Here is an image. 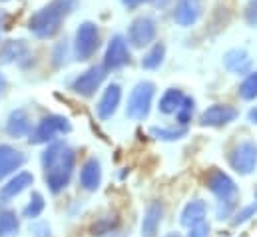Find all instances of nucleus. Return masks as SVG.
I'll return each instance as SVG.
<instances>
[{"instance_id":"1","label":"nucleus","mask_w":257,"mask_h":237,"mask_svg":"<svg viewBox=\"0 0 257 237\" xmlns=\"http://www.w3.org/2000/svg\"><path fill=\"white\" fill-rule=\"evenodd\" d=\"M42 170L44 181L52 193H60L70 185V179L76 166V152L64 142H50L42 152Z\"/></svg>"},{"instance_id":"2","label":"nucleus","mask_w":257,"mask_h":237,"mask_svg":"<svg viewBox=\"0 0 257 237\" xmlns=\"http://www.w3.org/2000/svg\"><path fill=\"white\" fill-rule=\"evenodd\" d=\"M78 0H50L40 10H36L28 20V30L38 40H50L60 30L64 20L76 10Z\"/></svg>"},{"instance_id":"3","label":"nucleus","mask_w":257,"mask_h":237,"mask_svg":"<svg viewBox=\"0 0 257 237\" xmlns=\"http://www.w3.org/2000/svg\"><path fill=\"white\" fill-rule=\"evenodd\" d=\"M70 132H72V124L66 116H62V114H48L32 128V132L28 136V142L32 146L50 144V142L56 140V136H64V134H70Z\"/></svg>"},{"instance_id":"4","label":"nucleus","mask_w":257,"mask_h":237,"mask_svg":"<svg viewBox=\"0 0 257 237\" xmlns=\"http://www.w3.org/2000/svg\"><path fill=\"white\" fill-rule=\"evenodd\" d=\"M156 96V84L150 80H142L138 82L128 96V104H126V116L130 120H146L150 116L152 110V102Z\"/></svg>"},{"instance_id":"5","label":"nucleus","mask_w":257,"mask_h":237,"mask_svg":"<svg viewBox=\"0 0 257 237\" xmlns=\"http://www.w3.org/2000/svg\"><path fill=\"white\" fill-rule=\"evenodd\" d=\"M100 30L94 22L86 20L76 28L74 34V46H72V54L74 60L78 62H86V60L94 58V54L100 50Z\"/></svg>"},{"instance_id":"6","label":"nucleus","mask_w":257,"mask_h":237,"mask_svg":"<svg viewBox=\"0 0 257 237\" xmlns=\"http://www.w3.org/2000/svg\"><path fill=\"white\" fill-rule=\"evenodd\" d=\"M229 168L239 176H249L257 168V144L253 140L239 142L229 154H227Z\"/></svg>"},{"instance_id":"7","label":"nucleus","mask_w":257,"mask_h":237,"mask_svg":"<svg viewBox=\"0 0 257 237\" xmlns=\"http://www.w3.org/2000/svg\"><path fill=\"white\" fill-rule=\"evenodd\" d=\"M156 34H158V24L154 16L142 14L130 22L126 40L132 48H146L156 40Z\"/></svg>"},{"instance_id":"8","label":"nucleus","mask_w":257,"mask_h":237,"mask_svg":"<svg viewBox=\"0 0 257 237\" xmlns=\"http://www.w3.org/2000/svg\"><path fill=\"white\" fill-rule=\"evenodd\" d=\"M106 76H108V70H106L102 64L90 66L88 70H84L82 74H78V76L72 80L70 90H72L74 94L82 96V98H92V96L100 90V86L104 84Z\"/></svg>"},{"instance_id":"9","label":"nucleus","mask_w":257,"mask_h":237,"mask_svg":"<svg viewBox=\"0 0 257 237\" xmlns=\"http://www.w3.org/2000/svg\"><path fill=\"white\" fill-rule=\"evenodd\" d=\"M132 54H130V44L126 40V36L122 34H114L106 46V52H104V68L108 72H116V70H122L124 66H128Z\"/></svg>"},{"instance_id":"10","label":"nucleus","mask_w":257,"mask_h":237,"mask_svg":"<svg viewBox=\"0 0 257 237\" xmlns=\"http://www.w3.org/2000/svg\"><path fill=\"white\" fill-rule=\"evenodd\" d=\"M203 4L205 0H176L174 12H172L174 22L182 28H190L193 24H197L199 18L203 16Z\"/></svg>"},{"instance_id":"11","label":"nucleus","mask_w":257,"mask_h":237,"mask_svg":"<svg viewBox=\"0 0 257 237\" xmlns=\"http://www.w3.org/2000/svg\"><path fill=\"white\" fill-rule=\"evenodd\" d=\"M237 116H239V112L233 106H229V104H213L207 110H203V114L199 116V124L203 128H223V126L231 124Z\"/></svg>"},{"instance_id":"12","label":"nucleus","mask_w":257,"mask_h":237,"mask_svg":"<svg viewBox=\"0 0 257 237\" xmlns=\"http://www.w3.org/2000/svg\"><path fill=\"white\" fill-rule=\"evenodd\" d=\"M122 102V86L112 82L106 86V90L102 92L98 104H96V116L102 120V122H108L116 112H118V106Z\"/></svg>"},{"instance_id":"13","label":"nucleus","mask_w":257,"mask_h":237,"mask_svg":"<svg viewBox=\"0 0 257 237\" xmlns=\"http://www.w3.org/2000/svg\"><path fill=\"white\" fill-rule=\"evenodd\" d=\"M205 185H207V189H209L217 199L237 197V193H239L235 181L229 178L225 172H221V170H211L209 176L205 178Z\"/></svg>"},{"instance_id":"14","label":"nucleus","mask_w":257,"mask_h":237,"mask_svg":"<svg viewBox=\"0 0 257 237\" xmlns=\"http://www.w3.org/2000/svg\"><path fill=\"white\" fill-rule=\"evenodd\" d=\"M26 164V154L16 150L14 146L0 144V181L20 170Z\"/></svg>"},{"instance_id":"15","label":"nucleus","mask_w":257,"mask_h":237,"mask_svg":"<svg viewBox=\"0 0 257 237\" xmlns=\"http://www.w3.org/2000/svg\"><path fill=\"white\" fill-rule=\"evenodd\" d=\"M32 128H34L32 116H30L24 108L12 110V112L8 114V118H6V126H4L6 134H8L10 138H16V140H18V138H28L30 132H32Z\"/></svg>"},{"instance_id":"16","label":"nucleus","mask_w":257,"mask_h":237,"mask_svg":"<svg viewBox=\"0 0 257 237\" xmlns=\"http://www.w3.org/2000/svg\"><path fill=\"white\" fill-rule=\"evenodd\" d=\"M32 58V50L24 40H6L0 46V64H20L24 66V60Z\"/></svg>"},{"instance_id":"17","label":"nucleus","mask_w":257,"mask_h":237,"mask_svg":"<svg viewBox=\"0 0 257 237\" xmlns=\"http://www.w3.org/2000/svg\"><path fill=\"white\" fill-rule=\"evenodd\" d=\"M32 183H34V176L30 172H16V176H12V178L0 187V201L2 203H8L10 199H14L22 191H26Z\"/></svg>"},{"instance_id":"18","label":"nucleus","mask_w":257,"mask_h":237,"mask_svg":"<svg viewBox=\"0 0 257 237\" xmlns=\"http://www.w3.org/2000/svg\"><path fill=\"white\" fill-rule=\"evenodd\" d=\"M223 66L235 74V76H245L251 72V58L245 48H231L223 54Z\"/></svg>"},{"instance_id":"19","label":"nucleus","mask_w":257,"mask_h":237,"mask_svg":"<svg viewBox=\"0 0 257 237\" xmlns=\"http://www.w3.org/2000/svg\"><path fill=\"white\" fill-rule=\"evenodd\" d=\"M102 183V166L98 158H88L80 170V187L86 191H96Z\"/></svg>"},{"instance_id":"20","label":"nucleus","mask_w":257,"mask_h":237,"mask_svg":"<svg viewBox=\"0 0 257 237\" xmlns=\"http://www.w3.org/2000/svg\"><path fill=\"white\" fill-rule=\"evenodd\" d=\"M162 219H164V205L160 201H152L146 207V213L142 219V237H158Z\"/></svg>"},{"instance_id":"21","label":"nucleus","mask_w":257,"mask_h":237,"mask_svg":"<svg viewBox=\"0 0 257 237\" xmlns=\"http://www.w3.org/2000/svg\"><path fill=\"white\" fill-rule=\"evenodd\" d=\"M207 215V203L203 199H193L190 201L184 209H182V215H180V223L184 227H192L195 223L203 221Z\"/></svg>"},{"instance_id":"22","label":"nucleus","mask_w":257,"mask_h":237,"mask_svg":"<svg viewBox=\"0 0 257 237\" xmlns=\"http://www.w3.org/2000/svg\"><path fill=\"white\" fill-rule=\"evenodd\" d=\"M184 96H186V94H184L180 88H168V90L164 92V96L160 98L158 110H160L164 116H174V114L178 112V108H180Z\"/></svg>"},{"instance_id":"23","label":"nucleus","mask_w":257,"mask_h":237,"mask_svg":"<svg viewBox=\"0 0 257 237\" xmlns=\"http://www.w3.org/2000/svg\"><path fill=\"white\" fill-rule=\"evenodd\" d=\"M166 58V44L164 42H156L154 46H150V50L144 54L142 58V68L144 70H158Z\"/></svg>"},{"instance_id":"24","label":"nucleus","mask_w":257,"mask_h":237,"mask_svg":"<svg viewBox=\"0 0 257 237\" xmlns=\"http://www.w3.org/2000/svg\"><path fill=\"white\" fill-rule=\"evenodd\" d=\"M186 134H188V128H186V126H180V128L152 126V128H150V136L156 138V140H162V142H176V140L186 138Z\"/></svg>"},{"instance_id":"25","label":"nucleus","mask_w":257,"mask_h":237,"mask_svg":"<svg viewBox=\"0 0 257 237\" xmlns=\"http://www.w3.org/2000/svg\"><path fill=\"white\" fill-rule=\"evenodd\" d=\"M20 229V219L16 211L4 209L0 211V237H14Z\"/></svg>"},{"instance_id":"26","label":"nucleus","mask_w":257,"mask_h":237,"mask_svg":"<svg viewBox=\"0 0 257 237\" xmlns=\"http://www.w3.org/2000/svg\"><path fill=\"white\" fill-rule=\"evenodd\" d=\"M120 229V219L116 215H108V217H102L98 219L94 225H92V235L94 237H108L114 235L116 231Z\"/></svg>"},{"instance_id":"27","label":"nucleus","mask_w":257,"mask_h":237,"mask_svg":"<svg viewBox=\"0 0 257 237\" xmlns=\"http://www.w3.org/2000/svg\"><path fill=\"white\" fill-rule=\"evenodd\" d=\"M237 96L241 98V100H245V102H253L257 98V70L253 72H249V74H245L243 76V80H241V84H239V88H237Z\"/></svg>"},{"instance_id":"28","label":"nucleus","mask_w":257,"mask_h":237,"mask_svg":"<svg viewBox=\"0 0 257 237\" xmlns=\"http://www.w3.org/2000/svg\"><path fill=\"white\" fill-rule=\"evenodd\" d=\"M44 207H46L44 195H42L40 191H32L30 201H28V203H26V207L22 209V215H24L26 219H38V217L42 215Z\"/></svg>"},{"instance_id":"29","label":"nucleus","mask_w":257,"mask_h":237,"mask_svg":"<svg viewBox=\"0 0 257 237\" xmlns=\"http://www.w3.org/2000/svg\"><path fill=\"white\" fill-rule=\"evenodd\" d=\"M193 110H195V100H193L192 96H184V100H182L178 112L174 114L176 120H178V124H180V126H188V124L192 122Z\"/></svg>"},{"instance_id":"30","label":"nucleus","mask_w":257,"mask_h":237,"mask_svg":"<svg viewBox=\"0 0 257 237\" xmlns=\"http://www.w3.org/2000/svg\"><path fill=\"white\" fill-rule=\"evenodd\" d=\"M237 209V197H227V199H219L217 201V207H215V217L219 221H225L229 217H233Z\"/></svg>"},{"instance_id":"31","label":"nucleus","mask_w":257,"mask_h":237,"mask_svg":"<svg viewBox=\"0 0 257 237\" xmlns=\"http://www.w3.org/2000/svg\"><path fill=\"white\" fill-rule=\"evenodd\" d=\"M70 46H68V40H60L54 44L52 48V64L54 68H64L66 64L70 62Z\"/></svg>"},{"instance_id":"32","label":"nucleus","mask_w":257,"mask_h":237,"mask_svg":"<svg viewBox=\"0 0 257 237\" xmlns=\"http://www.w3.org/2000/svg\"><path fill=\"white\" fill-rule=\"evenodd\" d=\"M257 215V201L255 203H249V205H245V207H241V209H237L235 213H233V219H231V223L237 227V225H243V223H247L251 217H255Z\"/></svg>"},{"instance_id":"33","label":"nucleus","mask_w":257,"mask_h":237,"mask_svg":"<svg viewBox=\"0 0 257 237\" xmlns=\"http://www.w3.org/2000/svg\"><path fill=\"white\" fill-rule=\"evenodd\" d=\"M243 18L249 26L257 28V0H249L245 4V10H243Z\"/></svg>"},{"instance_id":"34","label":"nucleus","mask_w":257,"mask_h":237,"mask_svg":"<svg viewBox=\"0 0 257 237\" xmlns=\"http://www.w3.org/2000/svg\"><path fill=\"white\" fill-rule=\"evenodd\" d=\"M190 231H188V237H207L209 235V223L203 219V221H199V223H195L192 227H188Z\"/></svg>"},{"instance_id":"35","label":"nucleus","mask_w":257,"mask_h":237,"mask_svg":"<svg viewBox=\"0 0 257 237\" xmlns=\"http://www.w3.org/2000/svg\"><path fill=\"white\" fill-rule=\"evenodd\" d=\"M30 233L34 237H52L50 233V225L46 221H36L30 225Z\"/></svg>"},{"instance_id":"36","label":"nucleus","mask_w":257,"mask_h":237,"mask_svg":"<svg viewBox=\"0 0 257 237\" xmlns=\"http://www.w3.org/2000/svg\"><path fill=\"white\" fill-rule=\"evenodd\" d=\"M122 2V6L124 8H128V10H136V8H140L142 4H150L152 0H120Z\"/></svg>"},{"instance_id":"37","label":"nucleus","mask_w":257,"mask_h":237,"mask_svg":"<svg viewBox=\"0 0 257 237\" xmlns=\"http://www.w3.org/2000/svg\"><path fill=\"white\" fill-rule=\"evenodd\" d=\"M8 18H10V16H8V12L0 8V36H2V32H4L6 24H8Z\"/></svg>"},{"instance_id":"38","label":"nucleus","mask_w":257,"mask_h":237,"mask_svg":"<svg viewBox=\"0 0 257 237\" xmlns=\"http://www.w3.org/2000/svg\"><path fill=\"white\" fill-rule=\"evenodd\" d=\"M170 2H172V0H152L150 4H152V6H156L158 10H164V8H168V6H170Z\"/></svg>"},{"instance_id":"39","label":"nucleus","mask_w":257,"mask_h":237,"mask_svg":"<svg viewBox=\"0 0 257 237\" xmlns=\"http://www.w3.org/2000/svg\"><path fill=\"white\" fill-rule=\"evenodd\" d=\"M6 88H8V80H6V76L0 72V98L4 96V92H6Z\"/></svg>"},{"instance_id":"40","label":"nucleus","mask_w":257,"mask_h":237,"mask_svg":"<svg viewBox=\"0 0 257 237\" xmlns=\"http://www.w3.org/2000/svg\"><path fill=\"white\" fill-rule=\"evenodd\" d=\"M247 118H249V122H251V124H255V126H257V106H255V108H251V110L247 112Z\"/></svg>"},{"instance_id":"41","label":"nucleus","mask_w":257,"mask_h":237,"mask_svg":"<svg viewBox=\"0 0 257 237\" xmlns=\"http://www.w3.org/2000/svg\"><path fill=\"white\" fill-rule=\"evenodd\" d=\"M166 237H182V235H180V233H168Z\"/></svg>"},{"instance_id":"42","label":"nucleus","mask_w":257,"mask_h":237,"mask_svg":"<svg viewBox=\"0 0 257 237\" xmlns=\"http://www.w3.org/2000/svg\"><path fill=\"white\" fill-rule=\"evenodd\" d=\"M0 2H10V0H0Z\"/></svg>"},{"instance_id":"43","label":"nucleus","mask_w":257,"mask_h":237,"mask_svg":"<svg viewBox=\"0 0 257 237\" xmlns=\"http://www.w3.org/2000/svg\"><path fill=\"white\" fill-rule=\"evenodd\" d=\"M255 199H257V191H255Z\"/></svg>"}]
</instances>
